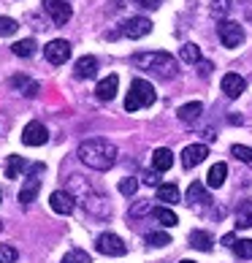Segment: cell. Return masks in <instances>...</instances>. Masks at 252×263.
I'll return each instance as SVG.
<instances>
[{"label":"cell","instance_id":"obj_1","mask_svg":"<svg viewBox=\"0 0 252 263\" xmlns=\"http://www.w3.org/2000/svg\"><path fill=\"white\" fill-rule=\"evenodd\" d=\"M79 160L92 171H109L114 163H117V147L109 139H87L79 144Z\"/></svg>","mask_w":252,"mask_h":263},{"label":"cell","instance_id":"obj_2","mask_svg":"<svg viewBox=\"0 0 252 263\" xmlns=\"http://www.w3.org/2000/svg\"><path fill=\"white\" fill-rule=\"evenodd\" d=\"M133 65L141 68V71L158 73L163 79H171L179 71V63L168 52H139V54H133Z\"/></svg>","mask_w":252,"mask_h":263},{"label":"cell","instance_id":"obj_3","mask_svg":"<svg viewBox=\"0 0 252 263\" xmlns=\"http://www.w3.org/2000/svg\"><path fill=\"white\" fill-rule=\"evenodd\" d=\"M71 196L76 198L79 196V201L84 203V209L90 212V214H98V217H106V214L111 212V206H109V201H106L101 193H95L90 184H84V179L82 177H71Z\"/></svg>","mask_w":252,"mask_h":263},{"label":"cell","instance_id":"obj_4","mask_svg":"<svg viewBox=\"0 0 252 263\" xmlns=\"http://www.w3.org/2000/svg\"><path fill=\"white\" fill-rule=\"evenodd\" d=\"M154 98H158V95H154V87L147 79H133L130 92H128V98H125V109L139 111V109H144V106H152Z\"/></svg>","mask_w":252,"mask_h":263},{"label":"cell","instance_id":"obj_5","mask_svg":"<svg viewBox=\"0 0 252 263\" xmlns=\"http://www.w3.org/2000/svg\"><path fill=\"white\" fill-rule=\"evenodd\" d=\"M46 171L44 163H30V168H27V177L22 182V190H19V203H30L35 201L38 190H41V174Z\"/></svg>","mask_w":252,"mask_h":263},{"label":"cell","instance_id":"obj_6","mask_svg":"<svg viewBox=\"0 0 252 263\" xmlns=\"http://www.w3.org/2000/svg\"><path fill=\"white\" fill-rule=\"evenodd\" d=\"M217 35L225 49H236V46L244 41V27L239 22H220L217 25Z\"/></svg>","mask_w":252,"mask_h":263},{"label":"cell","instance_id":"obj_7","mask_svg":"<svg viewBox=\"0 0 252 263\" xmlns=\"http://www.w3.org/2000/svg\"><path fill=\"white\" fill-rule=\"evenodd\" d=\"M95 247H98V252H103V255H111V258H122L125 252H128L125 241L117 236V233H101L98 241H95Z\"/></svg>","mask_w":252,"mask_h":263},{"label":"cell","instance_id":"obj_8","mask_svg":"<svg viewBox=\"0 0 252 263\" xmlns=\"http://www.w3.org/2000/svg\"><path fill=\"white\" fill-rule=\"evenodd\" d=\"M44 11L52 16V22H54L57 27H63L68 19H71L73 8H71V3H68V0H44Z\"/></svg>","mask_w":252,"mask_h":263},{"label":"cell","instance_id":"obj_9","mask_svg":"<svg viewBox=\"0 0 252 263\" xmlns=\"http://www.w3.org/2000/svg\"><path fill=\"white\" fill-rule=\"evenodd\" d=\"M44 57L52 65H63L68 57H71V44L63 41V38H54V41H49V44L44 46Z\"/></svg>","mask_w":252,"mask_h":263},{"label":"cell","instance_id":"obj_10","mask_svg":"<svg viewBox=\"0 0 252 263\" xmlns=\"http://www.w3.org/2000/svg\"><path fill=\"white\" fill-rule=\"evenodd\" d=\"M46 141H49V130H46L41 122H30L22 130V144H27V147H41Z\"/></svg>","mask_w":252,"mask_h":263},{"label":"cell","instance_id":"obj_11","mask_svg":"<svg viewBox=\"0 0 252 263\" xmlns=\"http://www.w3.org/2000/svg\"><path fill=\"white\" fill-rule=\"evenodd\" d=\"M206 158H209L206 144H190V147L182 149V165H185V168H196V165L203 163Z\"/></svg>","mask_w":252,"mask_h":263},{"label":"cell","instance_id":"obj_12","mask_svg":"<svg viewBox=\"0 0 252 263\" xmlns=\"http://www.w3.org/2000/svg\"><path fill=\"white\" fill-rule=\"evenodd\" d=\"M149 33H152V22L147 16H133L122 25V35H128V38H144Z\"/></svg>","mask_w":252,"mask_h":263},{"label":"cell","instance_id":"obj_13","mask_svg":"<svg viewBox=\"0 0 252 263\" xmlns=\"http://www.w3.org/2000/svg\"><path fill=\"white\" fill-rule=\"evenodd\" d=\"M49 206H52V212H57V214H71L73 206H76V198H73L68 190H54L52 196H49Z\"/></svg>","mask_w":252,"mask_h":263},{"label":"cell","instance_id":"obj_14","mask_svg":"<svg viewBox=\"0 0 252 263\" xmlns=\"http://www.w3.org/2000/svg\"><path fill=\"white\" fill-rule=\"evenodd\" d=\"M244 90H247L244 76H239V73H225L222 76V92H225L228 98H239Z\"/></svg>","mask_w":252,"mask_h":263},{"label":"cell","instance_id":"obj_15","mask_svg":"<svg viewBox=\"0 0 252 263\" xmlns=\"http://www.w3.org/2000/svg\"><path fill=\"white\" fill-rule=\"evenodd\" d=\"M117 87H120V76H117V73H109L106 79L98 82V87H95V95H98V101H111L114 95H117Z\"/></svg>","mask_w":252,"mask_h":263},{"label":"cell","instance_id":"obj_16","mask_svg":"<svg viewBox=\"0 0 252 263\" xmlns=\"http://www.w3.org/2000/svg\"><path fill=\"white\" fill-rule=\"evenodd\" d=\"M76 76H79V79H95V76H98V60L90 54L79 57V60H76Z\"/></svg>","mask_w":252,"mask_h":263},{"label":"cell","instance_id":"obj_17","mask_svg":"<svg viewBox=\"0 0 252 263\" xmlns=\"http://www.w3.org/2000/svg\"><path fill=\"white\" fill-rule=\"evenodd\" d=\"M171 165H173V152H171V149L160 147V149H154V152H152V168L158 171V174L168 171Z\"/></svg>","mask_w":252,"mask_h":263},{"label":"cell","instance_id":"obj_18","mask_svg":"<svg viewBox=\"0 0 252 263\" xmlns=\"http://www.w3.org/2000/svg\"><path fill=\"white\" fill-rule=\"evenodd\" d=\"M211 198H209V193H206V187H203L201 182H192L190 187H187V203L190 206H206Z\"/></svg>","mask_w":252,"mask_h":263},{"label":"cell","instance_id":"obj_19","mask_svg":"<svg viewBox=\"0 0 252 263\" xmlns=\"http://www.w3.org/2000/svg\"><path fill=\"white\" fill-rule=\"evenodd\" d=\"M11 87L22 92L25 98H35V95L41 92V87H38V82L27 79V76H14V79H11Z\"/></svg>","mask_w":252,"mask_h":263},{"label":"cell","instance_id":"obj_20","mask_svg":"<svg viewBox=\"0 0 252 263\" xmlns=\"http://www.w3.org/2000/svg\"><path fill=\"white\" fill-rule=\"evenodd\" d=\"M225 177H228V165L225 163H215L209 168V174H206V184H209V187H222Z\"/></svg>","mask_w":252,"mask_h":263},{"label":"cell","instance_id":"obj_21","mask_svg":"<svg viewBox=\"0 0 252 263\" xmlns=\"http://www.w3.org/2000/svg\"><path fill=\"white\" fill-rule=\"evenodd\" d=\"M177 114H179V120H182V122H187V125H190V122H196L198 117L203 114V106H201L198 101H192V103L179 106V111H177Z\"/></svg>","mask_w":252,"mask_h":263},{"label":"cell","instance_id":"obj_22","mask_svg":"<svg viewBox=\"0 0 252 263\" xmlns=\"http://www.w3.org/2000/svg\"><path fill=\"white\" fill-rule=\"evenodd\" d=\"M190 247H196L201 252H209L211 247H215V239H211L206 231H192L190 233Z\"/></svg>","mask_w":252,"mask_h":263},{"label":"cell","instance_id":"obj_23","mask_svg":"<svg viewBox=\"0 0 252 263\" xmlns=\"http://www.w3.org/2000/svg\"><path fill=\"white\" fill-rule=\"evenodd\" d=\"M236 228H252V201L239 203V209H236Z\"/></svg>","mask_w":252,"mask_h":263},{"label":"cell","instance_id":"obj_24","mask_svg":"<svg viewBox=\"0 0 252 263\" xmlns=\"http://www.w3.org/2000/svg\"><path fill=\"white\" fill-rule=\"evenodd\" d=\"M152 217L160 222V226H166V228H173L179 222V217L177 214H173L168 206H158V209H152Z\"/></svg>","mask_w":252,"mask_h":263},{"label":"cell","instance_id":"obj_25","mask_svg":"<svg viewBox=\"0 0 252 263\" xmlns=\"http://www.w3.org/2000/svg\"><path fill=\"white\" fill-rule=\"evenodd\" d=\"M158 201H163V203H177V201H179V187H177L173 182L160 184V187H158Z\"/></svg>","mask_w":252,"mask_h":263},{"label":"cell","instance_id":"obj_26","mask_svg":"<svg viewBox=\"0 0 252 263\" xmlns=\"http://www.w3.org/2000/svg\"><path fill=\"white\" fill-rule=\"evenodd\" d=\"M25 168H30V163H27L25 158H19V155H11V158H8L6 177H8V179H16V177H19V171H25Z\"/></svg>","mask_w":252,"mask_h":263},{"label":"cell","instance_id":"obj_27","mask_svg":"<svg viewBox=\"0 0 252 263\" xmlns=\"http://www.w3.org/2000/svg\"><path fill=\"white\" fill-rule=\"evenodd\" d=\"M179 57H182V60H185V63L196 65V63H201V49H198L196 44H185V46H182V49H179Z\"/></svg>","mask_w":252,"mask_h":263},{"label":"cell","instance_id":"obj_28","mask_svg":"<svg viewBox=\"0 0 252 263\" xmlns=\"http://www.w3.org/2000/svg\"><path fill=\"white\" fill-rule=\"evenodd\" d=\"M11 52H14L16 57H33V52H35V41H33V38H25V41H16V44L11 46Z\"/></svg>","mask_w":252,"mask_h":263},{"label":"cell","instance_id":"obj_29","mask_svg":"<svg viewBox=\"0 0 252 263\" xmlns=\"http://www.w3.org/2000/svg\"><path fill=\"white\" fill-rule=\"evenodd\" d=\"M230 155H234L236 160L247 163L249 168H252V149L249 147H244V144H234V147H230Z\"/></svg>","mask_w":252,"mask_h":263},{"label":"cell","instance_id":"obj_30","mask_svg":"<svg viewBox=\"0 0 252 263\" xmlns=\"http://www.w3.org/2000/svg\"><path fill=\"white\" fill-rule=\"evenodd\" d=\"M147 245H149V247H166V245H171V236H168L166 231L147 233Z\"/></svg>","mask_w":252,"mask_h":263},{"label":"cell","instance_id":"obj_31","mask_svg":"<svg viewBox=\"0 0 252 263\" xmlns=\"http://www.w3.org/2000/svg\"><path fill=\"white\" fill-rule=\"evenodd\" d=\"M234 252L244 260H252V239H239L234 245Z\"/></svg>","mask_w":252,"mask_h":263},{"label":"cell","instance_id":"obj_32","mask_svg":"<svg viewBox=\"0 0 252 263\" xmlns=\"http://www.w3.org/2000/svg\"><path fill=\"white\" fill-rule=\"evenodd\" d=\"M63 263H92V258L84 250H71V252H65Z\"/></svg>","mask_w":252,"mask_h":263},{"label":"cell","instance_id":"obj_33","mask_svg":"<svg viewBox=\"0 0 252 263\" xmlns=\"http://www.w3.org/2000/svg\"><path fill=\"white\" fill-rule=\"evenodd\" d=\"M135 190H139V179L125 177V179L120 182V193H122V196H135Z\"/></svg>","mask_w":252,"mask_h":263},{"label":"cell","instance_id":"obj_34","mask_svg":"<svg viewBox=\"0 0 252 263\" xmlns=\"http://www.w3.org/2000/svg\"><path fill=\"white\" fill-rule=\"evenodd\" d=\"M16 258H19L16 247H11V245H0V263H14Z\"/></svg>","mask_w":252,"mask_h":263},{"label":"cell","instance_id":"obj_35","mask_svg":"<svg viewBox=\"0 0 252 263\" xmlns=\"http://www.w3.org/2000/svg\"><path fill=\"white\" fill-rule=\"evenodd\" d=\"M16 33V22L11 16H0V35H14Z\"/></svg>","mask_w":252,"mask_h":263},{"label":"cell","instance_id":"obj_36","mask_svg":"<svg viewBox=\"0 0 252 263\" xmlns=\"http://www.w3.org/2000/svg\"><path fill=\"white\" fill-rule=\"evenodd\" d=\"M230 11V0H211V14L215 16H225Z\"/></svg>","mask_w":252,"mask_h":263},{"label":"cell","instance_id":"obj_37","mask_svg":"<svg viewBox=\"0 0 252 263\" xmlns=\"http://www.w3.org/2000/svg\"><path fill=\"white\" fill-rule=\"evenodd\" d=\"M152 206H149V201H141L139 206H133L130 209V217H139V214H144V212H149Z\"/></svg>","mask_w":252,"mask_h":263},{"label":"cell","instance_id":"obj_38","mask_svg":"<svg viewBox=\"0 0 252 263\" xmlns=\"http://www.w3.org/2000/svg\"><path fill=\"white\" fill-rule=\"evenodd\" d=\"M158 171H149V174H144V182H147V184H158Z\"/></svg>","mask_w":252,"mask_h":263},{"label":"cell","instance_id":"obj_39","mask_svg":"<svg viewBox=\"0 0 252 263\" xmlns=\"http://www.w3.org/2000/svg\"><path fill=\"white\" fill-rule=\"evenodd\" d=\"M222 245L234 250V245H236V236H234V233H225V236H222Z\"/></svg>","mask_w":252,"mask_h":263},{"label":"cell","instance_id":"obj_40","mask_svg":"<svg viewBox=\"0 0 252 263\" xmlns=\"http://www.w3.org/2000/svg\"><path fill=\"white\" fill-rule=\"evenodd\" d=\"M198 68H201V71H198L201 76H209L211 73V63H198Z\"/></svg>","mask_w":252,"mask_h":263},{"label":"cell","instance_id":"obj_41","mask_svg":"<svg viewBox=\"0 0 252 263\" xmlns=\"http://www.w3.org/2000/svg\"><path fill=\"white\" fill-rule=\"evenodd\" d=\"M139 3H141L144 8H158V6H160V0H139Z\"/></svg>","mask_w":252,"mask_h":263},{"label":"cell","instance_id":"obj_42","mask_svg":"<svg viewBox=\"0 0 252 263\" xmlns=\"http://www.w3.org/2000/svg\"><path fill=\"white\" fill-rule=\"evenodd\" d=\"M182 263H192V260H182Z\"/></svg>","mask_w":252,"mask_h":263},{"label":"cell","instance_id":"obj_43","mask_svg":"<svg viewBox=\"0 0 252 263\" xmlns=\"http://www.w3.org/2000/svg\"><path fill=\"white\" fill-rule=\"evenodd\" d=\"M0 228H3V222H0Z\"/></svg>","mask_w":252,"mask_h":263},{"label":"cell","instance_id":"obj_44","mask_svg":"<svg viewBox=\"0 0 252 263\" xmlns=\"http://www.w3.org/2000/svg\"><path fill=\"white\" fill-rule=\"evenodd\" d=\"M0 201H3V196H0Z\"/></svg>","mask_w":252,"mask_h":263}]
</instances>
